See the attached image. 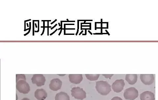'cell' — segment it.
Returning a JSON list of instances; mask_svg holds the SVG:
<instances>
[{
	"mask_svg": "<svg viewBox=\"0 0 158 100\" xmlns=\"http://www.w3.org/2000/svg\"><path fill=\"white\" fill-rule=\"evenodd\" d=\"M79 29V21H78V20H77V31L78 32Z\"/></svg>",
	"mask_w": 158,
	"mask_h": 100,
	"instance_id": "21",
	"label": "cell"
},
{
	"mask_svg": "<svg viewBox=\"0 0 158 100\" xmlns=\"http://www.w3.org/2000/svg\"><path fill=\"white\" fill-rule=\"evenodd\" d=\"M88 32L91 35L93 34L89 31H88Z\"/></svg>",
	"mask_w": 158,
	"mask_h": 100,
	"instance_id": "47",
	"label": "cell"
},
{
	"mask_svg": "<svg viewBox=\"0 0 158 100\" xmlns=\"http://www.w3.org/2000/svg\"><path fill=\"white\" fill-rule=\"evenodd\" d=\"M21 100H30V99L27 98H24L22 99Z\"/></svg>",
	"mask_w": 158,
	"mask_h": 100,
	"instance_id": "26",
	"label": "cell"
},
{
	"mask_svg": "<svg viewBox=\"0 0 158 100\" xmlns=\"http://www.w3.org/2000/svg\"><path fill=\"white\" fill-rule=\"evenodd\" d=\"M67 21H69V20H68V19H67Z\"/></svg>",
	"mask_w": 158,
	"mask_h": 100,
	"instance_id": "61",
	"label": "cell"
},
{
	"mask_svg": "<svg viewBox=\"0 0 158 100\" xmlns=\"http://www.w3.org/2000/svg\"><path fill=\"white\" fill-rule=\"evenodd\" d=\"M60 29H61V28H59V29H58V30H60Z\"/></svg>",
	"mask_w": 158,
	"mask_h": 100,
	"instance_id": "60",
	"label": "cell"
},
{
	"mask_svg": "<svg viewBox=\"0 0 158 100\" xmlns=\"http://www.w3.org/2000/svg\"><path fill=\"white\" fill-rule=\"evenodd\" d=\"M97 23H102L101 22H96Z\"/></svg>",
	"mask_w": 158,
	"mask_h": 100,
	"instance_id": "54",
	"label": "cell"
},
{
	"mask_svg": "<svg viewBox=\"0 0 158 100\" xmlns=\"http://www.w3.org/2000/svg\"><path fill=\"white\" fill-rule=\"evenodd\" d=\"M87 35V30H85V34H82L83 35Z\"/></svg>",
	"mask_w": 158,
	"mask_h": 100,
	"instance_id": "27",
	"label": "cell"
},
{
	"mask_svg": "<svg viewBox=\"0 0 158 100\" xmlns=\"http://www.w3.org/2000/svg\"><path fill=\"white\" fill-rule=\"evenodd\" d=\"M101 23H102V19H101Z\"/></svg>",
	"mask_w": 158,
	"mask_h": 100,
	"instance_id": "56",
	"label": "cell"
},
{
	"mask_svg": "<svg viewBox=\"0 0 158 100\" xmlns=\"http://www.w3.org/2000/svg\"><path fill=\"white\" fill-rule=\"evenodd\" d=\"M35 97L38 100H44L47 97V93L43 89H38L35 92Z\"/></svg>",
	"mask_w": 158,
	"mask_h": 100,
	"instance_id": "10",
	"label": "cell"
},
{
	"mask_svg": "<svg viewBox=\"0 0 158 100\" xmlns=\"http://www.w3.org/2000/svg\"><path fill=\"white\" fill-rule=\"evenodd\" d=\"M16 88L20 93L23 94H27L30 91L29 84L24 80H21L16 82Z\"/></svg>",
	"mask_w": 158,
	"mask_h": 100,
	"instance_id": "4",
	"label": "cell"
},
{
	"mask_svg": "<svg viewBox=\"0 0 158 100\" xmlns=\"http://www.w3.org/2000/svg\"><path fill=\"white\" fill-rule=\"evenodd\" d=\"M90 29H91V23L90 24Z\"/></svg>",
	"mask_w": 158,
	"mask_h": 100,
	"instance_id": "49",
	"label": "cell"
},
{
	"mask_svg": "<svg viewBox=\"0 0 158 100\" xmlns=\"http://www.w3.org/2000/svg\"><path fill=\"white\" fill-rule=\"evenodd\" d=\"M66 25H75V24H65Z\"/></svg>",
	"mask_w": 158,
	"mask_h": 100,
	"instance_id": "39",
	"label": "cell"
},
{
	"mask_svg": "<svg viewBox=\"0 0 158 100\" xmlns=\"http://www.w3.org/2000/svg\"><path fill=\"white\" fill-rule=\"evenodd\" d=\"M107 27L108 28V23L107 22Z\"/></svg>",
	"mask_w": 158,
	"mask_h": 100,
	"instance_id": "45",
	"label": "cell"
},
{
	"mask_svg": "<svg viewBox=\"0 0 158 100\" xmlns=\"http://www.w3.org/2000/svg\"><path fill=\"white\" fill-rule=\"evenodd\" d=\"M26 29V22H24V30Z\"/></svg>",
	"mask_w": 158,
	"mask_h": 100,
	"instance_id": "32",
	"label": "cell"
},
{
	"mask_svg": "<svg viewBox=\"0 0 158 100\" xmlns=\"http://www.w3.org/2000/svg\"><path fill=\"white\" fill-rule=\"evenodd\" d=\"M34 22H39V20H34Z\"/></svg>",
	"mask_w": 158,
	"mask_h": 100,
	"instance_id": "53",
	"label": "cell"
},
{
	"mask_svg": "<svg viewBox=\"0 0 158 100\" xmlns=\"http://www.w3.org/2000/svg\"><path fill=\"white\" fill-rule=\"evenodd\" d=\"M75 34H65L64 35H74Z\"/></svg>",
	"mask_w": 158,
	"mask_h": 100,
	"instance_id": "36",
	"label": "cell"
},
{
	"mask_svg": "<svg viewBox=\"0 0 158 100\" xmlns=\"http://www.w3.org/2000/svg\"><path fill=\"white\" fill-rule=\"evenodd\" d=\"M61 32H62V21H61Z\"/></svg>",
	"mask_w": 158,
	"mask_h": 100,
	"instance_id": "23",
	"label": "cell"
},
{
	"mask_svg": "<svg viewBox=\"0 0 158 100\" xmlns=\"http://www.w3.org/2000/svg\"><path fill=\"white\" fill-rule=\"evenodd\" d=\"M85 76L90 81H96L98 80L99 77L100 75L99 74H86Z\"/></svg>",
	"mask_w": 158,
	"mask_h": 100,
	"instance_id": "14",
	"label": "cell"
},
{
	"mask_svg": "<svg viewBox=\"0 0 158 100\" xmlns=\"http://www.w3.org/2000/svg\"><path fill=\"white\" fill-rule=\"evenodd\" d=\"M140 79L142 82L147 85L152 84L155 81L154 75L153 74H141Z\"/></svg>",
	"mask_w": 158,
	"mask_h": 100,
	"instance_id": "7",
	"label": "cell"
},
{
	"mask_svg": "<svg viewBox=\"0 0 158 100\" xmlns=\"http://www.w3.org/2000/svg\"><path fill=\"white\" fill-rule=\"evenodd\" d=\"M32 82L34 84H36L38 87L44 85L46 81L45 77L42 74H35L31 78Z\"/></svg>",
	"mask_w": 158,
	"mask_h": 100,
	"instance_id": "5",
	"label": "cell"
},
{
	"mask_svg": "<svg viewBox=\"0 0 158 100\" xmlns=\"http://www.w3.org/2000/svg\"><path fill=\"white\" fill-rule=\"evenodd\" d=\"M95 30H97V23L95 22Z\"/></svg>",
	"mask_w": 158,
	"mask_h": 100,
	"instance_id": "38",
	"label": "cell"
},
{
	"mask_svg": "<svg viewBox=\"0 0 158 100\" xmlns=\"http://www.w3.org/2000/svg\"><path fill=\"white\" fill-rule=\"evenodd\" d=\"M43 31L45 30V22H43Z\"/></svg>",
	"mask_w": 158,
	"mask_h": 100,
	"instance_id": "24",
	"label": "cell"
},
{
	"mask_svg": "<svg viewBox=\"0 0 158 100\" xmlns=\"http://www.w3.org/2000/svg\"><path fill=\"white\" fill-rule=\"evenodd\" d=\"M41 27V28H43V27Z\"/></svg>",
	"mask_w": 158,
	"mask_h": 100,
	"instance_id": "62",
	"label": "cell"
},
{
	"mask_svg": "<svg viewBox=\"0 0 158 100\" xmlns=\"http://www.w3.org/2000/svg\"><path fill=\"white\" fill-rule=\"evenodd\" d=\"M125 85L124 80H117L112 84V87L114 91L117 93H119L123 90Z\"/></svg>",
	"mask_w": 158,
	"mask_h": 100,
	"instance_id": "6",
	"label": "cell"
},
{
	"mask_svg": "<svg viewBox=\"0 0 158 100\" xmlns=\"http://www.w3.org/2000/svg\"><path fill=\"white\" fill-rule=\"evenodd\" d=\"M55 100H70V97L65 92H60L56 94Z\"/></svg>",
	"mask_w": 158,
	"mask_h": 100,
	"instance_id": "13",
	"label": "cell"
},
{
	"mask_svg": "<svg viewBox=\"0 0 158 100\" xmlns=\"http://www.w3.org/2000/svg\"><path fill=\"white\" fill-rule=\"evenodd\" d=\"M29 28H30V30H31V22H30L29 23Z\"/></svg>",
	"mask_w": 158,
	"mask_h": 100,
	"instance_id": "29",
	"label": "cell"
},
{
	"mask_svg": "<svg viewBox=\"0 0 158 100\" xmlns=\"http://www.w3.org/2000/svg\"><path fill=\"white\" fill-rule=\"evenodd\" d=\"M21 80L26 81V78L25 75L24 74H17L16 76V82H17Z\"/></svg>",
	"mask_w": 158,
	"mask_h": 100,
	"instance_id": "15",
	"label": "cell"
},
{
	"mask_svg": "<svg viewBox=\"0 0 158 100\" xmlns=\"http://www.w3.org/2000/svg\"><path fill=\"white\" fill-rule=\"evenodd\" d=\"M62 85V82L60 79H54L51 81L49 87L52 91H57L61 88Z\"/></svg>",
	"mask_w": 158,
	"mask_h": 100,
	"instance_id": "8",
	"label": "cell"
},
{
	"mask_svg": "<svg viewBox=\"0 0 158 100\" xmlns=\"http://www.w3.org/2000/svg\"><path fill=\"white\" fill-rule=\"evenodd\" d=\"M35 32H38V31H35Z\"/></svg>",
	"mask_w": 158,
	"mask_h": 100,
	"instance_id": "59",
	"label": "cell"
},
{
	"mask_svg": "<svg viewBox=\"0 0 158 100\" xmlns=\"http://www.w3.org/2000/svg\"><path fill=\"white\" fill-rule=\"evenodd\" d=\"M96 89L98 93L102 96L107 95L111 91V86L106 81L96 82Z\"/></svg>",
	"mask_w": 158,
	"mask_h": 100,
	"instance_id": "1",
	"label": "cell"
},
{
	"mask_svg": "<svg viewBox=\"0 0 158 100\" xmlns=\"http://www.w3.org/2000/svg\"><path fill=\"white\" fill-rule=\"evenodd\" d=\"M101 33H102V28L101 29Z\"/></svg>",
	"mask_w": 158,
	"mask_h": 100,
	"instance_id": "52",
	"label": "cell"
},
{
	"mask_svg": "<svg viewBox=\"0 0 158 100\" xmlns=\"http://www.w3.org/2000/svg\"><path fill=\"white\" fill-rule=\"evenodd\" d=\"M44 31H43V32L42 33V34H41V35L42 36V35L43 34L44 32Z\"/></svg>",
	"mask_w": 158,
	"mask_h": 100,
	"instance_id": "48",
	"label": "cell"
},
{
	"mask_svg": "<svg viewBox=\"0 0 158 100\" xmlns=\"http://www.w3.org/2000/svg\"><path fill=\"white\" fill-rule=\"evenodd\" d=\"M103 76H104L106 78H110L112 77L113 74H102Z\"/></svg>",
	"mask_w": 158,
	"mask_h": 100,
	"instance_id": "16",
	"label": "cell"
},
{
	"mask_svg": "<svg viewBox=\"0 0 158 100\" xmlns=\"http://www.w3.org/2000/svg\"><path fill=\"white\" fill-rule=\"evenodd\" d=\"M58 75H59V76H65V74H58Z\"/></svg>",
	"mask_w": 158,
	"mask_h": 100,
	"instance_id": "44",
	"label": "cell"
},
{
	"mask_svg": "<svg viewBox=\"0 0 158 100\" xmlns=\"http://www.w3.org/2000/svg\"><path fill=\"white\" fill-rule=\"evenodd\" d=\"M58 24H59V26H61L60 24V23H58Z\"/></svg>",
	"mask_w": 158,
	"mask_h": 100,
	"instance_id": "55",
	"label": "cell"
},
{
	"mask_svg": "<svg viewBox=\"0 0 158 100\" xmlns=\"http://www.w3.org/2000/svg\"><path fill=\"white\" fill-rule=\"evenodd\" d=\"M85 29H86L87 30H91V29H90V28H82V29H81V30H85Z\"/></svg>",
	"mask_w": 158,
	"mask_h": 100,
	"instance_id": "28",
	"label": "cell"
},
{
	"mask_svg": "<svg viewBox=\"0 0 158 100\" xmlns=\"http://www.w3.org/2000/svg\"><path fill=\"white\" fill-rule=\"evenodd\" d=\"M69 77L70 82L76 84L80 83L83 80L81 74H70L69 75Z\"/></svg>",
	"mask_w": 158,
	"mask_h": 100,
	"instance_id": "9",
	"label": "cell"
},
{
	"mask_svg": "<svg viewBox=\"0 0 158 100\" xmlns=\"http://www.w3.org/2000/svg\"><path fill=\"white\" fill-rule=\"evenodd\" d=\"M64 30H75V28H66L65 29H64Z\"/></svg>",
	"mask_w": 158,
	"mask_h": 100,
	"instance_id": "30",
	"label": "cell"
},
{
	"mask_svg": "<svg viewBox=\"0 0 158 100\" xmlns=\"http://www.w3.org/2000/svg\"><path fill=\"white\" fill-rule=\"evenodd\" d=\"M106 33L107 34H108V35H110V34L109 33V32H108V31H107L106 30Z\"/></svg>",
	"mask_w": 158,
	"mask_h": 100,
	"instance_id": "40",
	"label": "cell"
},
{
	"mask_svg": "<svg viewBox=\"0 0 158 100\" xmlns=\"http://www.w3.org/2000/svg\"><path fill=\"white\" fill-rule=\"evenodd\" d=\"M140 99L141 100H155V94L150 91H145L140 94Z\"/></svg>",
	"mask_w": 158,
	"mask_h": 100,
	"instance_id": "11",
	"label": "cell"
},
{
	"mask_svg": "<svg viewBox=\"0 0 158 100\" xmlns=\"http://www.w3.org/2000/svg\"><path fill=\"white\" fill-rule=\"evenodd\" d=\"M62 22H75V21H62Z\"/></svg>",
	"mask_w": 158,
	"mask_h": 100,
	"instance_id": "22",
	"label": "cell"
},
{
	"mask_svg": "<svg viewBox=\"0 0 158 100\" xmlns=\"http://www.w3.org/2000/svg\"><path fill=\"white\" fill-rule=\"evenodd\" d=\"M102 23H101V28H102Z\"/></svg>",
	"mask_w": 158,
	"mask_h": 100,
	"instance_id": "50",
	"label": "cell"
},
{
	"mask_svg": "<svg viewBox=\"0 0 158 100\" xmlns=\"http://www.w3.org/2000/svg\"><path fill=\"white\" fill-rule=\"evenodd\" d=\"M57 24H56L55 26H54V27H52L51 28V30H52L53 29L54 27H55L57 26Z\"/></svg>",
	"mask_w": 158,
	"mask_h": 100,
	"instance_id": "34",
	"label": "cell"
},
{
	"mask_svg": "<svg viewBox=\"0 0 158 100\" xmlns=\"http://www.w3.org/2000/svg\"><path fill=\"white\" fill-rule=\"evenodd\" d=\"M35 26L36 27V28H37L38 27H37V25L36 23H35Z\"/></svg>",
	"mask_w": 158,
	"mask_h": 100,
	"instance_id": "51",
	"label": "cell"
},
{
	"mask_svg": "<svg viewBox=\"0 0 158 100\" xmlns=\"http://www.w3.org/2000/svg\"><path fill=\"white\" fill-rule=\"evenodd\" d=\"M27 30H30V31H31V30H30V28H27V29H26L25 30H24V31H27Z\"/></svg>",
	"mask_w": 158,
	"mask_h": 100,
	"instance_id": "41",
	"label": "cell"
},
{
	"mask_svg": "<svg viewBox=\"0 0 158 100\" xmlns=\"http://www.w3.org/2000/svg\"><path fill=\"white\" fill-rule=\"evenodd\" d=\"M30 31H30V30H29V31H28V32L26 34H24V36H26V35H28L30 33Z\"/></svg>",
	"mask_w": 158,
	"mask_h": 100,
	"instance_id": "25",
	"label": "cell"
},
{
	"mask_svg": "<svg viewBox=\"0 0 158 100\" xmlns=\"http://www.w3.org/2000/svg\"><path fill=\"white\" fill-rule=\"evenodd\" d=\"M38 31H39V21L38 22Z\"/></svg>",
	"mask_w": 158,
	"mask_h": 100,
	"instance_id": "33",
	"label": "cell"
},
{
	"mask_svg": "<svg viewBox=\"0 0 158 100\" xmlns=\"http://www.w3.org/2000/svg\"><path fill=\"white\" fill-rule=\"evenodd\" d=\"M79 21H93L92 20H78Z\"/></svg>",
	"mask_w": 158,
	"mask_h": 100,
	"instance_id": "19",
	"label": "cell"
},
{
	"mask_svg": "<svg viewBox=\"0 0 158 100\" xmlns=\"http://www.w3.org/2000/svg\"><path fill=\"white\" fill-rule=\"evenodd\" d=\"M51 20H42V22H51Z\"/></svg>",
	"mask_w": 158,
	"mask_h": 100,
	"instance_id": "31",
	"label": "cell"
},
{
	"mask_svg": "<svg viewBox=\"0 0 158 100\" xmlns=\"http://www.w3.org/2000/svg\"><path fill=\"white\" fill-rule=\"evenodd\" d=\"M34 20H33V36H34V32H35V31H34Z\"/></svg>",
	"mask_w": 158,
	"mask_h": 100,
	"instance_id": "18",
	"label": "cell"
},
{
	"mask_svg": "<svg viewBox=\"0 0 158 100\" xmlns=\"http://www.w3.org/2000/svg\"><path fill=\"white\" fill-rule=\"evenodd\" d=\"M31 20V19H30L28 20H26V21H24V22H28V21H30Z\"/></svg>",
	"mask_w": 158,
	"mask_h": 100,
	"instance_id": "42",
	"label": "cell"
},
{
	"mask_svg": "<svg viewBox=\"0 0 158 100\" xmlns=\"http://www.w3.org/2000/svg\"><path fill=\"white\" fill-rule=\"evenodd\" d=\"M91 23H81L82 24H90Z\"/></svg>",
	"mask_w": 158,
	"mask_h": 100,
	"instance_id": "35",
	"label": "cell"
},
{
	"mask_svg": "<svg viewBox=\"0 0 158 100\" xmlns=\"http://www.w3.org/2000/svg\"><path fill=\"white\" fill-rule=\"evenodd\" d=\"M58 30V29H56V31H54V32H53V34H54V33H55V32H56L57 31V30Z\"/></svg>",
	"mask_w": 158,
	"mask_h": 100,
	"instance_id": "43",
	"label": "cell"
},
{
	"mask_svg": "<svg viewBox=\"0 0 158 100\" xmlns=\"http://www.w3.org/2000/svg\"><path fill=\"white\" fill-rule=\"evenodd\" d=\"M137 75L136 74H127L126 76V80L128 84L133 85L137 81Z\"/></svg>",
	"mask_w": 158,
	"mask_h": 100,
	"instance_id": "12",
	"label": "cell"
},
{
	"mask_svg": "<svg viewBox=\"0 0 158 100\" xmlns=\"http://www.w3.org/2000/svg\"><path fill=\"white\" fill-rule=\"evenodd\" d=\"M138 92L134 87H131L126 89L125 91L123 96L127 100H134L138 97Z\"/></svg>",
	"mask_w": 158,
	"mask_h": 100,
	"instance_id": "3",
	"label": "cell"
},
{
	"mask_svg": "<svg viewBox=\"0 0 158 100\" xmlns=\"http://www.w3.org/2000/svg\"><path fill=\"white\" fill-rule=\"evenodd\" d=\"M94 35H103V34H107V33H94Z\"/></svg>",
	"mask_w": 158,
	"mask_h": 100,
	"instance_id": "20",
	"label": "cell"
},
{
	"mask_svg": "<svg viewBox=\"0 0 158 100\" xmlns=\"http://www.w3.org/2000/svg\"><path fill=\"white\" fill-rule=\"evenodd\" d=\"M72 95L75 99L82 100L86 98V93L82 88L73 87L71 90Z\"/></svg>",
	"mask_w": 158,
	"mask_h": 100,
	"instance_id": "2",
	"label": "cell"
},
{
	"mask_svg": "<svg viewBox=\"0 0 158 100\" xmlns=\"http://www.w3.org/2000/svg\"><path fill=\"white\" fill-rule=\"evenodd\" d=\"M102 23H107V22H102Z\"/></svg>",
	"mask_w": 158,
	"mask_h": 100,
	"instance_id": "57",
	"label": "cell"
},
{
	"mask_svg": "<svg viewBox=\"0 0 158 100\" xmlns=\"http://www.w3.org/2000/svg\"><path fill=\"white\" fill-rule=\"evenodd\" d=\"M111 100H123L121 98L118 97H115L113 98Z\"/></svg>",
	"mask_w": 158,
	"mask_h": 100,
	"instance_id": "17",
	"label": "cell"
},
{
	"mask_svg": "<svg viewBox=\"0 0 158 100\" xmlns=\"http://www.w3.org/2000/svg\"><path fill=\"white\" fill-rule=\"evenodd\" d=\"M57 21V19H56L55 20V21H54L53 22H52V23H51V24H52L54 23H55V22H56V21Z\"/></svg>",
	"mask_w": 158,
	"mask_h": 100,
	"instance_id": "37",
	"label": "cell"
},
{
	"mask_svg": "<svg viewBox=\"0 0 158 100\" xmlns=\"http://www.w3.org/2000/svg\"><path fill=\"white\" fill-rule=\"evenodd\" d=\"M83 31H82L80 33V34H79V35H80L83 33Z\"/></svg>",
	"mask_w": 158,
	"mask_h": 100,
	"instance_id": "46",
	"label": "cell"
},
{
	"mask_svg": "<svg viewBox=\"0 0 158 100\" xmlns=\"http://www.w3.org/2000/svg\"><path fill=\"white\" fill-rule=\"evenodd\" d=\"M27 27H29L28 24V23H27Z\"/></svg>",
	"mask_w": 158,
	"mask_h": 100,
	"instance_id": "58",
	"label": "cell"
}]
</instances>
